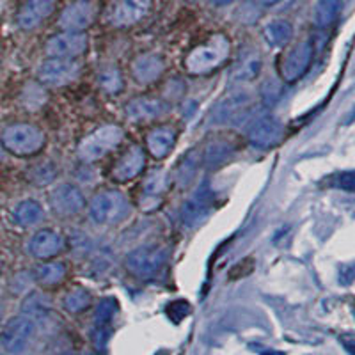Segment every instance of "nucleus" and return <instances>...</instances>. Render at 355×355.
Segmentation results:
<instances>
[{
    "label": "nucleus",
    "mask_w": 355,
    "mask_h": 355,
    "mask_svg": "<svg viewBox=\"0 0 355 355\" xmlns=\"http://www.w3.org/2000/svg\"><path fill=\"white\" fill-rule=\"evenodd\" d=\"M231 53V41L224 34H214L206 43L196 46L185 57L183 66L190 75H206L220 68Z\"/></svg>",
    "instance_id": "nucleus-1"
},
{
    "label": "nucleus",
    "mask_w": 355,
    "mask_h": 355,
    "mask_svg": "<svg viewBox=\"0 0 355 355\" xmlns=\"http://www.w3.org/2000/svg\"><path fill=\"white\" fill-rule=\"evenodd\" d=\"M4 150L15 157H34L46 144V135L43 130L31 123L9 125L0 135Z\"/></svg>",
    "instance_id": "nucleus-2"
},
{
    "label": "nucleus",
    "mask_w": 355,
    "mask_h": 355,
    "mask_svg": "<svg viewBox=\"0 0 355 355\" xmlns=\"http://www.w3.org/2000/svg\"><path fill=\"white\" fill-rule=\"evenodd\" d=\"M125 139V130L119 125H103L91 132L84 141L78 144L77 155L82 162L91 164L105 158L114 151Z\"/></svg>",
    "instance_id": "nucleus-3"
},
{
    "label": "nucleus",
    "mask_w": 355,
    "mask_h": 355,
    "mask_svg": "<svg viewBox=\"0 0 355 355\" xmlns=\"http://www.w3.org/2000/svg\"><path fill=\"white\" fill-rule=\"evenodd\" d=\"M130 211L132 206L119 190H101L89 205V215L101 226L119 224L128 217Z\"/></svg>",
    "instance_id": "nucleus-4"
},
{
    "label": "nucleus",
    "mask_w": 355,
    "mask_h": 355,
    "mask_svg": "<svg viewBox=\"0 0 355 355\" xmlns=\"http://www.w3.org/2000/svg\"><path fill=\"white\" fill-rule=\"evenodd\" d=\"M82 66L77 59H53L49 57L37 69V80L49 87H64L80 77Z\"/></svg>",
    "instance_id": "nucleus-5"
},
{
    "label": "nucleus",
    "mask_w": 355,
    "mask_h": 355,
    "mask_svg": "<svg viewBox=\"0 0 355 355\" xmlns=\"http://www.w3.org/2000/svg\"><path fill=\"white\" fill-rule=\"evenodd\" d=\"M315 55V49L311 41H302L295 44L293 49L281 59L279 64V78L283 84H295L304 77L309 69L311 61Z\"/></svg>",
    "instance_id": "nucleus-6"
},
{
    "label": "nucleus",
    "mask_w": 355,
    "mask_h": 355,
    "mask_svg": "<svg viewBox=\"0 0 355 355\" xmlns=\"http://www.w3.org/2000/svg\"><path fill=\"white\" fill-rule=\"evenodd\" d=\"M167 261V249L162 245H144L126 256V268L137 277L146 279L157 274Z\"/></svg>",
    "instance_id": "nucleus-7"
},
{
    "label": "nucleus",
    "mask_w": 355,
    "mask_h": 355,
    "mask_svg": "<svg viewBox=\"0 0 355 355\" xmlns=\"http://www.w3.org/2000/svg\"><path fill=\"white\" fill-rule=\"evenodd\" d=\"M89 40L84 33L55 34L44 43V52L53 59H77L87 52Z\"/></svg>",
    "instance_id": "nucleus-8"
},
{
    "label": "nucleus",
    "mask_w": 355,
    "mask_h": 355,
    "mask_svg": "<svg viewBox=\"0 0 355 355\" xmlns=\"http://www.w3.org/2000/svg\"><path fill=\"white\" fill-rule=\"evenodd\" d=\"M36 332V323L27 316H17V318L9 320L2 332V345L6 352L12 355H20L27 350Z\"/></svg>",
    "instance_id": "nucleus-9"
},
{
    "label": "nucleus",
    "mask_w": 355,
    "mask_h": 355,
    "mask_svg": "<svg viewBox=\"0 0 355 355\" xmlns=\"http://www.w3.org/2000/svg\"><path fill=\"white\" fill-rule=\"evenodd\" d=\"M96 15L98 9L93 0H75L61 12L59 27L68 33H84L94 24Z\"/></svg>",
    "instance_id": "nucleus-10"
},
{
    "label": "nucleus",
    "mask_w": 355,
    "mask_h": 355,
    "mask_svg": "<svg viewBox=\"0 0 355 355\" xmlns=\"http://www.w3.org/2000/svg\"><path fill=\"white\" fill-rule=\"evenodd\" d=\"M49 202L53 214L59 217H75V215L82 214L85 208V199L82 192L69 183L57 185L50 192Z\"/></svg>",
    "instance_id": "nucleus-11"
},
{
    "label": "nucleus",
    "mask_w": 355,
    "mask_h": 355,
    "mask_svg": "<svg viewBox=\"0 0 355 355\" xmlns=\"http://www.w3.org/2000/svg\"><path fill=\"white\" fill-rule=\"evenodd\" d=\"M250 103H252V94L247 89H240V91L226 94L211 112V121H214V125H224V123L233 121L243 110L249 109Z\"/></svg>",
    "instance_id": "nucleus-12"
},
{
    "label": "nucleus",
    "mask_w": 355,
    "mask_h": 355,
    "mask_svg": "<svg viewBox=\"0 0 355 355\" xmlns=\"http://www.w3.org/2000/svg\"><path fill=\"white\" fill-rule=\"evenodd\" d=\"M284 137V128L283 125L275 119V117H259L258 121L252 123V126L249 128L247 133V139L252 146L256 148H274L279 142L283 141Z\"/></svg>",
    "instance_id": "nucleus-13"
},
{
    "label": "nucleus",
    "mask_w": 355,
    "mask_h": 355,
    "mask_svg": "<svg viewBox=\"0 0 355 355\" xmlns=\"http://www.w3.org/2000/svg\"><path fill=\"white\" fill-rule=\"evenodd\" d=\"M146 166V151L142 146L132 144L121 158L116 162V166L112 169V180L117 183H126L132 182L139 174L144 171Z\"/></svg>",
    "instance_id": "nucleus-14"
},
{
    "label": "nucleus",
    "mask_w": 355,
    "mask_h": 355,
    "mask_svg": "<svg viewBox=\"0 0 355 355\" xmlns=\"http://www.w3.org/2000/svg\"><path fill=\"white\" fill-rule=\"evenodd\" d=\"M55 11V0H25L17 15L18 27L34 31L49 20Z\"/></svg>",
    "instance_id": "nucleus-15"
},
{
    "label": "nucleus",
    "mask_w": 355,
    "mask_h": 355,
    "mask_svg": "<svg viewBox=\"0 0 355 355\" xmlns=\"http://www.w3.org/2000/svg\"><path fill=\"white\" fill-rule=\"evenodd\" d=\"M164 73H166V61L158 53H141L132 62V77L137 84H155L164 77Z\"/></svg>",
    "instance_id": "nucleus-16"
},
{
    "label": "nucleus",
    "mask_w": 355,
    "mask_h": 355,
    "mask_svg": "<svg viewBox=\"0 0 355 355\" xmlns=\"http://www.w3.org/2000/svg\"><path fill=\"white\" fill-rule=\"evenodd\" d=\"M66 249V239L59 231L41 230L28 242V252L37 259H52Z\"/></svg>",
    "instance_id": "nucleus-17"
},
{
    "label": "nucleus",
    "mask_w": 355,
    "mask_h": 355,
    "mask_svg": "<svg viewBox=\"0 0 355 355\" xmlns=\"http://www.w3.org/2000/svg\"><path fill=\"white\" fill-rule=\"evenodd\" d=\"M153 0H119L114 9L112 24L117 27H130L144 20L151 11Z\"/></svg>",
    "instance_id": "nucleus-18"
},
{
    "label": "nucleus",
    "mask_w": 355,
    "mask_h": 355,
    "mask_svg": "<svg viewBox=\"0 0 355 355\" xmlns=\"http://www.w3.org/2000/svg\"><path fill=\"white\" fill-rule=\"evenodd\" d=\"M178 141V132L173 126H157L146 135V148L155 160L169 157Z\"/></svg>",
    "instance_id": "nucleus-19"
},
{
    "label": "nucleus",
    "mask_w": 355,
    "mask_h": 355,
    "mask_svg": "<svg viewBox=\"0 0 355 355\" xmlns=\"http://www.w3.org/2000/svg\"><path fill=\"white\" fill-rule=\"evenodd\" d=\"M166 110L167 105L160 100V98L141 96L132 100L128 105H126V117L133 123L151 121V119L160 117Z\"/></svg>",
    "instance_id": "nucleus-20"
},
{
    "label": "nucleus",
    "mask_w": 355,
    "mask_h": 355,
    "mask_svg": "<svg viewBox=\"0 0 355 355\" xmlns=\"http://www.w3.org/2000/svg\"><path fill=\"white\" fill-rule=\"evenodd\" d=\"M167 174L166 171H153L146 176L144 183H142V196H141V205L144 206L146 210H155L160 201L164 199L167 192Z\"/></svg>",
    "instance_id": "nucleus-21"
},
{
    "label": "nucleus",
    "mask_w": 355,
    "mask_h": 355,
    "mask_svg": "<svg viewBox=\"0 0 355 355\" xmlns=\"http://www.w3.org/2000/svg\"><path fill=\"white\" fill-rule=\"evenodd\" d=\"M114 315H116V300L105 299L101 300V304L96 309V316H94V332L93 339L94 345L98 348H103L109 341L110 336V323H112Z\"/></svg>",
    "instance_id": "nucleus-22"
},
{
    "label": "nucleus",
    "mask_w": 355,
    "mask_h": 355,
    "mask_svg": "<svg viewBox=\"0 0 355 355\" xmlns=\"http://www.w3.org/2000/svg\"><path fill=\"white\" fill-rule=\"evenodd\" d=\"M68 275V268L61 261H46L41 263L34 270V279L44 288H52L61 284Z\"/></svg>",
    "instance_id": "nucleus-23"
},
{
    "label": "nucleus",
    "mask_w": 355,
    "mask_h": 355,
    "mask_svg": "<svg viewBox=\"0 0 355 355\" xmlns=\"http://www.w3.org/2000/svg\"><path fill=\"white\" fill-rule=\"evenodd\" d=\"M263 37L270 46L281 49L293 37V27L288 20H272L263 27Z\"/></svg>",
    "instance_id": "nucleus-24"
},
{
    "label": "nucleus",
    "mask_w": 355,
    "mask_h": 355,
    "mask_svg": "<svg viewBox=\"0 0 355 355\" xmlns=\"http://www.w3.org/2000/svg\"><path fill=\"white\" fill-rule=\"evenodd\" d=\"M343 11V0H318L313 11V21L318 28H327Z\"/></svg>",
    "instance_id": "nucleus-25"
},
{
    "label": "nucleus",
    "mask_w": 355,
    "mask_h": 355,
    "mask_svg": "<svg viewBox=\"0 0 355 355\" xmlns=\"http://www.w3.org/2000/svg\"><path fill=\"white\" fill-rule=\"evenodd\" d=\"M210 194L208 190H198L194 198H190L189 202L183 206V222L185 224H198L205 214L210 210Z\"/></svg>",
    "instance_id": "nucleus-26"
},
{
    "label": "nucleus",
    "mask_w": 355,
    "mask_h": 355,
    "mask_svg": "<svg viewBox=\"0 0 355 355\" xmlns=\"http://www.w3.org/2000/svg\"><path fill=\"white\" fill-rule=\"evenodd\" d=\"M21 311H24V316H27V318L36 323L49 318V315L52 313V302H50L46 295L31 293L21 304Z\"/></svg>",
    "instance_id": "nucleus-27"
},
{
    "label": "nucleus",
    "mask_w": 355,
    "mask_h": 355,
    "mask_svg": "<svg viewBox=\"0 0 355 355\" xmlns=\"http://www.w3.org/2000/svg\"><path fill=\"white\" fill-rule=\"evenodd\" d=\"M41 218H43V208L34 199H25V201H21L17 206V210H15V222L21 227L34 226Z\"/></svg>",
    "instance_id": "nucleus-28"
},
{
    "label": "nucleus",
    "mask_w": 355,
    "mask_h": 355,
    "mask_svg": "<svg viewBox=\"0 0 355 355\" xmlns=\"http://www.w3.org/2000/svg\"><path fill=\"white\" fill-rule=\"evenodd\" d=\"M259 69H261V59H259L258 53H252V55L243 57L242 61L236 64L233 71V80L236 82H249L252 78L258 77Z\"/></svg>",
    "instance_id": "nucleus-29"
},
{
    "label": "nucleus",
    "mask_w": 355,
    "mask_h": 355,
    "mask_svg": "<svg viewBox=\"0 0 355 355\" xmlns=\"http://www.w3.org/2000/svg\"><path fill=\"white\" fill-rule=\"evenodd\" d=\"M234 151V146L227 141L211 142L205 151V164L208 167H218V164L226 162Z\"/></svg>",
    "instance_id": "nucleus-30"
},
{
    "label": "nucleus",
    "mask_w": 355,
    "mask_h": 355,
    "mask_svg": "<svg viewBox=\"0 0 355 355\" xmlns=\"http://www.w3.org/2000/svg\"><path fill=\"white\" fill-rule=\"evenodd\" d=\"M62 306H64V309L68 313H73V315L82 313V311H85L91 306V293L80 286L73 288V290H69L66 293L64 300H62Z\"/></svg>",
    "instance_id": "nucleus-31"
},
{
    "label": "nucleus",
    "mask_w": 355,
    "mask_h": 355,
    "mask_svg": "<svg viewBox=\"0 0 355 355\" xmlns=\"http://www.w3.org/2000/svg\"><path fill=\"white\" fill-rule=\"evenodd\" d=\"M98 85H100L105 93L109 94H119L125 89V80H123L121 71L114 66L103 69V71L98 75Z\"/></svg>",
    "instance_id": "nucleus-32"
},
{
    "label": "nucleus",
    "mask_w": 355,
    "mask_h": 355,
    "mask_svg": "<svg viewBox=\"0 0 355 355\" xmlns=\"http://www.w3.org/2000/svg\"><path fill=\"white\" fill-rule=\"evenodd\" d=\"M57 167L53 166L52 162H41V164H36V166L31 169L28 173V180L37 187H44L52 183L57 178Z\"/></svg>",
    "instance_id": "nucleus-33"
},
{
    "label": "nucleus",
    "mask_w": 355,
    "mask_h": 355,
    "mask_svg": "<svg viewBox=\"0 0 355 355\" xmlns=\"http://www.w3.org/2000/svg\"><path fill=\"white\" fill-rule=\"evenodd\" d=\"M283 93V82L281 78H266L265 84L261 85V100L266 107H272L274 103H277L279 98Z\"/></svg>",
    "instance_id": "nucleus-34"
},
{
    "label": "nucleus",
    "mask_w": 355,
    "mask_h": 355,
    "mask_svg": "<svg viewBox=\"0 0 355 355\" xmlns=\"http://www.w3.org/2000/svg\"><path fill=\"white\" fill-rule=\"evenodd\" d=\"M208 2L214 6H230V4H233L234 0H208Z\"/></svg>",
    "instance_id": "nucleus-35"
},
{
    "label": "nucleus",
    "mask_w": 355,
    "mask_h": 355,
    "mask_svg": "<svg viewBox=\"0 0 355 355\" xmlns=\"http://www.w3.org/2000/svg\"><path fill=\"white\" fill-rule=\"evenodd\" d=\"M261 6H266V8H272V6L279 4V2H283V0H258Z\"/></svg>",
    "instance_id": "nucleus-36"
},
{
    "label": "nucleus",
    "mask_w": 355,
    "mask_h": 355,
    "mask_svg": "<svg viewBox=\"0 0 355 355\" xmlns=\"http://www.w3.org/2000/svg\"><path fill=\"white\" fill-rule=\"evenodd\" d=\"M2 316H4V306H2V300H0V322H2Z\"/></svg>",
    "instance_id": "nucleus-37"
},
{
    "label": "nucleus",
    "mask_w": 355,
    "mask_h": 355,
    "mask_svg": "<svg viewBox=\"0 0 355 355\" xmlns=\"http://www.w3.org/2000/svg\"><path fill=\"white\" fill-rule=\"evenodd\" d=\"M4 146H2V142H0V160H2V158H4Z\"/></svg>",
    "instance_id": "nucleus-38"
},
{
    "label": "nucleus",
    "mask_w": 355,
    "mask_h": 355,
    "mask_svg": "<svg viewBox=\"0 0 355 355\" xmlns=\"http://www.w3.org/2000/svg\"><path fill=\"white\" fill-rule=\"evenodd\" d=\"M0 355H2V352H0Z\"/></svg>",
    "instance_id": "nucleus-39"
}]
</instances>
